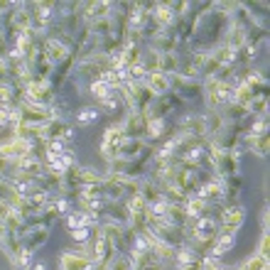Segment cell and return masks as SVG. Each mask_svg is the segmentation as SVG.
<instances>
[{
    "mask_svg": "<svg viewBox=\"0 0 270 270\" xmlns=\"http://www.w3.org/2000/svg\"><path fill=\"white\" fill-rule=\"evenodd\" d=\"M93 115H96V113H93V110H84V115H81V120H91V118H93Z\"/></svg>",
    "mask_w": 270,
    "mask_h": 270,
    "instance_id": "obj_1",
    "label": "cell"
}]
</instances>
